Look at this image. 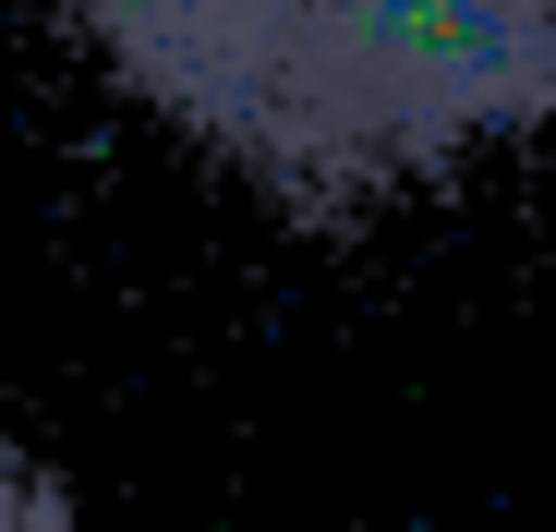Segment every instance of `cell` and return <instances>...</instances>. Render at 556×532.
<instances>
[{
    "label": "cell",
    "mask_w": 556,
    "mask_h": 532,
    "mask_svg": "<svg viewBox=\"0 0 556 532\" xmlns=\"http://www.w3.org/2000/svg\"><path fill=\"white\" fill-rule=\"evenodd\" d=\"M61 25L157 134L303 218L556 134V0H61Z\"/></svg>",
    "instance_id": "cell-1"
},
{
    "label": "cell",
    "mask_w": 556,
    "mask_h": 532,
    "mask_svg": "<svg viewBox=\"0 0 556 532\" xmlns=\"http://www.w3.org/2000/svg\"><path fill=\"white\" fill-rule=\"evenodd\" d=\"M0 532H85L73 496H61V472L37 448H13V435H0Z\"/></svg>",
    "instance_id": "cell-2"
}]
</instances>
